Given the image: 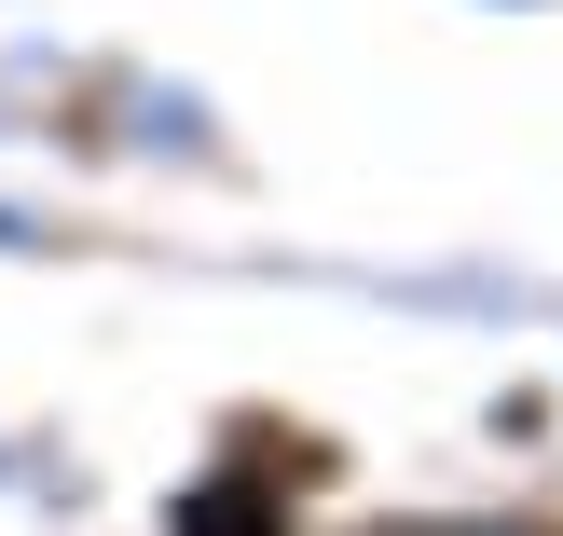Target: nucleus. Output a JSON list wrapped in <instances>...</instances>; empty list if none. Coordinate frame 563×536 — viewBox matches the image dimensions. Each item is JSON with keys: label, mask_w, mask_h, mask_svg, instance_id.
I'll return each instance as SVG.
<instances>
[{"label": "nucleus", "mask_w": 563, "mask_h": 536, "mask_svg": "<svg viewBox=\"0 0 563 536\" xmlns=\"http://www.w3.org/2000/svg\"><path fill=\"white\" fill-rule=\"evenodd\" d=\"M165 523H179V536H289V510H275L262 482H192Z\"/></svg>", "instance_id": "obj_1"}]
</instances>
